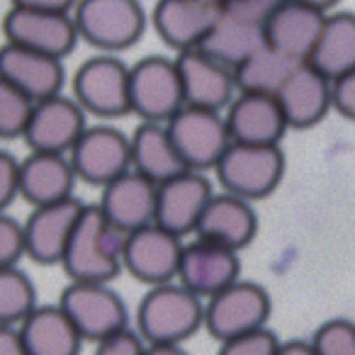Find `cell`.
<instances>
[{
	"instance_id": "1",
	"label": "cell",
	"mask_w": 355,
	"mask_h": 355,
	"mask_svg": "<svg viewBox=\"0 0 355 355\" xmlns=\"http://www.w3.org/2000/svg\"><path fill=\"white\" fill-rule=\"evenodd\" d=\"M122 234L98 205H85L61 268L71 282H112L124 270Z\"/></svg>"
},
{
	"instance_id": "2",
	"label": "cell",
	"mask_w": 355,
	"mask_h": 355,
	"mask_svg": "<svg viewBox=\"0 0 355 355\" xmlns=\"http://www.w3.org/2000/svg\"><path fill=\"white\" fill-rule=\"evenodd\" d=\"M205 326V300L180 282L148 287L137 309V331L148 345H183Z\"/></svg>"
},
{
	"instance_id": "3",
	"label": "cell",
	"mask_w": 355,
	"mask_h": 355,
	"mask_svg": "<svg viewBox=\"0 0 355 355\" xmlns=\"http://www.w3.org/2000/svg\"><path fill=\"white\" fill-rule=\"evenodd\" d=\"M280 0H222L212 32L200 46L217 61L236 69L253 51L266 46V30Z\"/></svg>"
},
{
	"instance_id": "4",
	"label": "cell",
	"mask_w": 355,
	"mask_h": 355,
	"mask_svg": "<svg viewBox=\"0 0 355 355\" xmlns=\"http://www.w3.org/2000/svg\"><path fill=\"white\" fill-rule=\"evenodd\" d=\"M78 37L103 54H119L137 44L146 30L139 0H78L73 8Z\"/></svg>"
},
{
	"instance_id": "5",
	"label": "cell",
	"mask_w": 355,
	"mask_h": 355,
	"mask_svg": "<svg viewBox=\"0 0 355 355\" xmlns=\"http://www.w3.org/2000/svg\"><path fill=\"white\" fill-rule=\"evenodd\" d=\"M214 173L224 193L256 202L277 190L285 175V156L280 146L234 141L217 163Z\"/></svg>"
},
{
	"instance_id": "6",
	"label": "cell",
	"mask_w": 355,
	"mask_h": 355,
	"mask_svg": "<svg viewBox=\"0 0 355 355\" xmlns=\"http://www.w3.org/2000/svg\"><path fill=\"white\" fill-rule=\"evenodd\" d=\"M272 314L270 295L263 285L236 280L205 302V329L219 343L268 329Z\"/></svg>"
},
{
	"instance_id": "7",
	"label": "cell",
	"mask_w": 355,
	"mask_h": 355,
	"mask_svg": "<svg viewBox=\"0 0 355 355\" xmlns=\"http://www.w3.org/2000/svg\"><path fill=\"white\" fill-rule=\"evenodd\" d=\"M129 103L132 114L144 122L166 124L185 107L183 83L175 59L146 56L129 69Z\"/></svg>"
},
{
	"instance_id": "8",
	"label": "cell",
	"mask_w": 355,
	"mask_h": 355,
	"mask_svg": "<svg viewBox=\"0 0 355 355\" xmlns=\"http://www.w3.org/2000/svg\"><path fill=\"white\" fill-rule=\"evenodd\" d=\"M129 69L112 54H100L83 61L73 73V100L100 119H117L132 114L129 103Z\"/></svg>"
},
{
	"instance_id": "9",
	"label": "cell",
	"mask_w": 355,
	"mask_h": 355,
	"mask_svg": "<svg viewBox=\"0 0 355 355\" xmlns=\"http://www.w3.org/2000/svg\"><path fill=\"white\" fill-rule=\"evenodd\" d=\"M166 127L188 171H214L234 144L227 117L214 110L185 105L175 117H171V122H166Z\"/></svg>"
},
{
	"instance_id": "10",
	"label": "cell",
	"mask_w": 355,
	"mask_h": 355,
	"mask_svg": "<svg viewBox=\"0 0 355 355\" xmlns=\"http://www.w3.org/2000/svg\"><path fill=\"white\" fill-rule=\"evenodd\" d=\"M59 306L73 321L83 340L90 343L129 326L127 304L107 282H69L59 297Z\"/></svg>"
},
{
	"instance_id": "11",
	"label": "cell",
	"mask_w": 355,
	"mask_h": 355,
	"mask_svg": "<svg viewBox=\"0 0 355 355\" xmlns=\"http://www.w3.org/2000/svg\"><path fill=\"white\" fill-rule=\"evenodd\" d=\"M183 248L185 243L180 236L166 232L158 224H148L139 232L127 234L122 256L124 270L148 287L175 282Z\"/></svg>"
},
{
	"instance_id": "12",
	"label": "cell",
	"mask_w": 355,
	"mask_h": 355,
	"mask_svg": "<svg viewBox=\"0 0 355 355\" xmlns=\"http://www.w3.org/2000/svg\"><path fill=\"white\" fill-rule=\"evenodd\" d=\"M69 158L80 180L105 188L132 171V141L119 129L95 124L85 129Z\"/></svg>"
},
{
	"instance_id": "13",
	"label": "cell",
	"mask_w": 355,
	"mask_h": 355,
	"mask_svg": "<svg viewBox=\"0 0 355 355\" xmlns=\"http://www.w3.org/2000/svg\"><path fill=\"white\" fill-rule=\"evenodd\" d=\"M3 35L10 44H20L56 59L69 56L76 49V42L80 40L73 12L30 10L15 6L3 17Z\"/></svg>"
},
{
	"instance_id": "14",
	"label": "cell",
	"mask_w": 355,
	"mask_h": 355,
	"mask_svg": "<svg viewBox=\"0 0 355 355\" xmlns=\"http://www.w3.org/2000/svg\"><path fill=\"white\" fill-rule=\"evenodd\" d=\"M85 129V110L69 95H54L35 103L25 129V141L30 151L66 156L73 151Z\"/></svg>"
},
{
	"instance_id": "15",
	"label": "cell",
	"mask_w": 355,
	"mask_h": 355,
	"mask_svg": "<svg viewBox=\"0 0 355 355\" xmlns=\"http://www.w3.org/2000/svg\"><path fill=\"white\" fill-rule=\"evenodd\" d=\"M180 83H183L185 105L222 112L239 95L234 69L217 61L202 49L180 51L175 56Z\"/></svg>"
},
{
	"instance_id": "16",
	"label": "cell",
	"mask_w": 355,
	"mask_h": 355,
	"mask_svg": "<svg viewBox=\"0 0 355 355\" xmlns=\"http://www.w3.org/2000/svg\"><path fill=\"white\" fill-rule=\"evenodd\" d=\"M222 0H158L151 12V25L163 44L171 49H200L219 17Z\"/></svg>"
},
{
	"instance_id": "17",
	"label": "cell",
	"mask_w": 355,
	"mask_h": 355,
	"mask_svg": "<svg viewBox=\"0 0 355 355\" xmlns=\"http://www.w3.org/2000/svg\"><path fill=\"white\" fill-rule=\"evenodd\" d=\"M214 198L212 183L205 173L185 171L168 183L158 185L156 224L175 236L195 234L205 207Z\"/></svg>"
},
{
	"instance_id": "18",
	"label": "cell",
	"mask_w": 355,
	"mask_h": 355,
	"mask_svg": "<svg viewBox=\"0 0 355 355\" xmlns=\"http://www.w3.org/2000/svg\"><path fill=\"white\" fill-rule=\"evenodd\" d=\"M83 207L85 205L76 198L46 207H35V212L25 222V243L27 256L37 266H61Z\"/></svg>"
},
{
	"instance_id": "19",
	"label": "cell",
	"mask_w": 355,
	"mask_h": 355,
	"mask_svg": "<svg viewBox=\"0 0 355 355\" xmlns=\"http://www.w3.org/2000/svg\"><path fill=\"white\" fill-rule=\"evenodd\" d=\"M241 280V261L236 251H229L217 243H209L205 239L185 243L178 282L188 287L190 292L207 302L224 287Z\"/></svg>"
},
{
	"instance_id": "20",
	"label": "cell",
	"mask_w": 355,
	"mask_h": 355,
	"mask_svg": "<svg viewBox=\"0 0 355 355\" xmlns=\"http://www.w3.org/2000/svg\"><path fill=\"white\" fill-rule=\"evenodd\" d=\"M290 129L316 127L334 110V80L311 64H297L275 95Z\"/></svg>"
},
{
	"instance_id": "21",
	"label": "cell",
	"mask_w": 355,
	"mask_h": 355,
	"mask_svg": "<svg viewBox=\"0 0 355 355\" xmlns=\"http://www.w3.org/2000/svg\"><path fill=\"white\" fill-rule=\"evenodd\" d=\"M0 78L15 85L30 100L40 103V100L61 95L66 83V71L61 59L56 56H46L6 42L0 46Z\"/></svg>"
},
{
	"instance_id": "22",
	"label": "cell",
	"mask_w": 355,
	"mask_h": 355,
	"mask_svg": "<svg viewBox=\"0 0 355 355\" xmlns=\"http://www.w3.org/2000/svg\"><path fill=\"white\" fill-rule=\"evenodd\" d=\"M156 202L158 185L139 175L137 171H129L105 185L98 207L119 232L132 234L148 224H156Z\"/></svg>"
},
{
	"instance_id": "23",
	"label": "cell",
	"mask_w": 355,
	"mask_h": 355,
	"mask_svg": "<svg viewBox=\"0 0 355 355\" xmlns=\"http://www.w3.org/2000/svg\"><path fill=\"white\" fill-rule=\"evenodd\" d=\"M232 141L256 144V146H280L287 119L275 95L239 93L224 112Z\"/></svg>"
},
{
	"instance_id": "24",
	"label": "cell",
	"mask_w": 355,
	"mask_h": 355,
	"mask_svg": "<svg viewBox=\"0 0 355 355\" xmlns=\"http://www.w3.org/2000/svg\"><path fill=\"white\" fill-rule=\"evenodd\" d=\"M324 22L326 12L280 0L272 10L270 20H268L266 42L268 46L285 54L295 64H304V61H309L316 42H319Z\"/></svg>"
},
{
	"instance_id": "25",
	"label": "cell",
	"mask_w": 355,
	"mask_h": 355,
	"mask_svg": "<svg viewBox=\"0 0 355 355\" xmlns=\"http://www.w3.org/2000/svg\"><path fill=\"white\" fill-rule=\"evenodd\" d=\"M256 232L258 217L253 212L251 202L229 193H219L209 200V205L202 212V219L195 229L198 239H205V241L217 243V246H224L236 253L256 239Z\"/></svg>"
},
{
	"instance_id": "26",
	"label": "cell",
	"mask_w": 355,
	"mask_h": 355,
	"mask_svg": "<svg viewBox=\"0 0 355 355\" xmlns=\"http://www.w3.org/2000/svg\"><path fill=\"white\" fill-rule=\"evenodd\" d=\"M76 178L69 156L32 151L20 161V195L32 207L64 202L73 198Z\"/></svg>"
},
{
	"instance_id": "27",
	"label": "cell",
	"mask_w": 355,
	"mask_h": 355,
	"mask_svg": "<svg viewBox=\"0 0 355 355\" xmlns=\"http://www.w3.org/2000/svg\"><path fill=\"white\" fill-rule=\"evenodd\" d=\"M129 141H132V171L148 178L151 183L163 185L188 171L166 124L141 122Z\"/></svg>"
},
{
	"instance_id": "28",
	"label": "cell",
	"mask_w": 355,
	"mask_h": 355,
	"mask_svg": "<svg viewBox=\"0 0 355 355\" xmlns=\"http://www.w3.org/2000/svg\"><path fill=\"white\" fill-rule=\"evenodd\" d=\"M17 329L30 355H78L85 343L59 304H40Z\"/></svg>"
},
{
	"instance_id": "29",
	"label": "cell",
	"mask_w": 355,
	"mask_h": 355,
	"mask_svg": "<svg viewBox=\"0 0 355 355\" xmlns=\"http://www.w3.org/2000/svg\"><path fill=\"white\" fill-rule=\"evenodd\" d=\"M329 80L355 69V12H329L309 61Z\"/></svg>"
},
{
	"instance_id": "30",
	"label": "cell",
	"mask_w": 355,
	"mask_h": 355,
	"mask_svg": "<svg viewBox=\"0 0 355 355\" xmlns=\"http://www.w3.org/2000/svg\"><path fill=\"white\" fill-rule=\"evenodd\" d=\"M295 61L285 54L275 51L272 46H261L253 51L243 64L234 69L239 93H258V95H277L290 73L295 71Z\"/></svg>"
},
{
	"instance_id": "31",
	"label": "cell",
	"mask_w": 355,
	"mask_h": 355,
	"mask_svg": "<svg viewBox=\"0 0 355 355\" xmlns=\"http://www.w3.org/2000/svg\"><path fill=\"white\" fill-rule=\"evenodd\" d=\"M37 290L17 266L0 268V326H20L37 309Z\"/></svg>"
},
{
	"instance_id": "32",
	"label": "cell",
	"mask_w": 355,
	"mask_h": 355,
	"mask_svg": "<svg viewBox=\"0 0 355 355\" xmlns=\"http://www.w3.org/2000/svg\"><path fill=\"white\" fill-rule=\"evenodd\" d=\"M32 110H35V100L0 78V139L25 137Z\"/></svg>"
},
{
	"instance_id": "33",
	"label": "cell",
	"mask_w": 355,
	"mask_h": 355,
	"mask_svg": "<svg viewBox=\"0 0 355 355\" xmlns=\"http://www.w3.org/2000/svg\"><path fill=\"white\" fill-rule=\"evenodd\" d=\"M316 355H355V321L329 319L309 338Z\"/></svg>"
},
{
	"instance_id": "34",
	"label": "cell",
	"mask_w": 355,
	"mask_h": 355,
	"mask_svg": "<svg viewBox=\"0 0 355 355\" xmlns=\"http://www.w3.org/2000/svg\"><path fill=\"white\" fill-rule=\"evenodd\" d=\"M277 350H280V338L270 329H261L219 343L217 355H277Z\"/></svg>"
},
{
	"instance_id": "35",
	"label": "cell",
	"mask_w": 355,
	"mask_h": 355,
	"mask_svg": "<svg viewBox=\"0 0 355 355\" xmlns=\"http://www.w3.org/2000/svg\"><path fill=\"white\" fill-rule=\"evenodd\" d=\"M22 256H27L25 224L0 212V268L17 266Z\"/></svg>"
},
{
	"instance_id": "36",
	"label": "cell",
	"mask_w": 355,
	"mask_h": 355,
	"mask_svg": "<svg viewBox=\"0 0 355 355\" xmlns=\"http://www.w3.org/2000/svg\"><path fill=\"white\" fill-rule=\"evenodd\" d=\"M146 348L148 343L144 340V336L137 329L127 326V329H119L107 338L98 340L93 355H146Z\"/></svg>"
},
{
	"instance_id": "37",
	"label": "cell",
	"mask_w": 355,
	"mask_h": 355,
	"mask_svg": "<svg viewBox=\"0 0 355 355\" xmlns=\"http://www.w3.org/2000/svg\"><path fill=\"white\" fill-rule=\"evenodd\" d=\"M20 195V161L0 151V212H6Z\"/></svg>"
},
{
	"instance_id": "38",
	"label": "cell",
	"mask_w": 355,
	"mask_h": 355,
	"mask_svg": "<svg viewBox=\"0 0 355 355\" xmlns=\"http://www.w3.org/2000/svg\"><path fill=\"white\" fill-rule=\"evenodd\" d=\"M334 110L355 122V69L334 80Z\"/></svg>"
},
{
	"instance_id": "39",
	"label": "cell",
	"mask_w": 355,
	"mask_h": 355,
	"mask_svg": "<svg viewBox=\"0 0 355 355\" xmlns=\"http://www.w3.org/2000/svg\"><path fill=\"white\" fill-rule=\"evenodd\" d=\"M0 355H30L17 326H0Z\"/></svg>"
},
{
	"instance_id": "40",
	"label": "cell",
	"mask_w": 355,
	"mask_h": 355,
	"mask_svg": "<svg viewBox=\"0 0 355 355\" xmlns=\"http://www.w3.org/2000/svg\"><path fill=\"white\" fill-rule=\"evenodd\" d=\"M78 0H12L15 8H30V10H49V12H71Z\"/></svg>"
},
{
	"instance_id": "41",
	"label": "cell",
	"mask_w": 355,
	"mask_h": 355,
	"mask_svg": "<svg viewBox=\"0 0 355 355\" xmlns=\"http://www.w3.org/2000/svg\"><path fill=\"white\" fill-rule=\"evenodd\" d=\"M277 355H316V353L309 340H287V343H280Z\"/></svg>"
},
{
	"instance_id": "42",
	"label": "cell",
	"mask_w": 355,
	"mask_h": 355,
	"mask_svg": "<svg viewBox=\"0 0 355 355\" xmlns=\"http://www.w3.org/2000/svg\"><path fill=\"white\" fill-rule=\"evenodd\" d=\"M287 3H297V6H304V8H311V10H319V12H326L334 10L338 6V0H287Z\"/></svg>"
},
{
	"instance_id": "43",
	"label": "cell",
	"mask_w": 355,
	"mask_h": 355,
	"mask_svg": "<svg viewBox=\"0 0 355 355\" xmlns=\"http://www.w3.org/2000/svg\"><path fill=\"white\" fill-rule=\"evenodd\" d=\"M146 355H190L183 345H148Z\"/></svg>"
}]
</instances>
